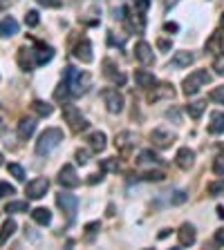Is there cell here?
<instances>
[{
    "label": "cell",
    "instance_id": "6da1fadb",
    "mask_svg": "<svg viewBox=\"0 0 224 250\" xmlns=\"http://www.w3.org/2000/svg\"><path fill=\"white\" fill-rule=\"evenodd\" d=\"M61 141H63V130L61 128H48L41 136H38L34 150H36L38 157H48L49 152H54L61 146Z\"/></svg>",
    "mask_w": 224,
    "mask_h": 250
},
{
    "label": "cell",
    "instance_id": "7a4b0ae2",
    "mask_svg": "<svg viewBox=\"0 0 224 250\" xmlns=\"http://www.w3.org/2000/svg\"><path fill=\"white\" fill-rule=\"evenodd\" d=\"M63 81L67 83V88H70V94H72V96H81V94L88 92L90 76H88V74H81V72L74 70V67H65Z\"/></svg>",
    "mask_w": 224,
    "mask_h": 250
},
{
    "label": "cell",
    "instance_id": "3957f363",
    "mask_svg": "<svg viewBox=\"0 0 224 250\" xmlns=\"http://www.w3.org/2000/svg\"><path fill=\"white\" fill-rule=\"evenodd\" d=\"M207 83H211V74H208L207 70H195V72H191V74L184 78L182 89H184L186 96H195V94L200 92Z\"/></svg>",
    "mask_w": 224,
    "mask_h": 250
},
{
    "label": "cell",
    "instance_id": "277c9868",
    "mask_svg": "<svg viewBox=\"0 0 224 250\" xmlns=\"http://www.w3.org/2000/svg\"><path fill=\"white\" fill-rule=\"evenodd\" d=\"M63 118H65V123L70 125L72 132H85L88 125H90V123L83 118L81 110L72 103H63Z\"/></svg>",
    "mask_w": 224,
    "mask_h": 250
},
{
    "label": "cell",
    "instance_id": "5b68a950",
    "mask_svg": "<svg viewBox=\"0 0 224 250\" xmlns=\"http://www.w3.org/2000/svg\"><path fill=\"white\" fill-rule=\"evenodd\" d=\"M101 99H103V105H106V110L110 114H119L124 110V96H121V92L117 88L101 89Z\"/></svg>",
    "mask_w": 224,
    "mask_h": 250
},
{
    "label": "cell",
    "instance_id": "8992f818",
    "mask_svg": "<svg viewBox=\"0 0 224 250\" xmlns=\"http://www.w3.org/2000/svg\"><path fill=\"white\" fill-rule=\"evenodd\" d=\"M126 25V29L130 31V34H144L146 31V16L139 12H128L126 9V16L121 18Z\"/></svg>",
    "mask_w": 224,
    "mask_h": 250
},
{
    "label": "cell",
    "instance_id": "52a82bcc",
    "mask_svg": "<svg viewBox=\"0 0 224 250\" xmlns=\"http://www.w3.org/2000/svg\"><path fill=\"white\" fill-rule=\"evenodd\" d=\"M56 206L67 215V219L74 221V215H77V208H79V199L74 197V194H70V192H59V194H56Z\"/></svg>",
    "mask_w": 224,
    "mask_h": 250
},
{
    "label": "cell",
    "instance_id": "ba28073f",
    "mask_svg": "<svg viewBox=\"0 0 224 250\" xmlns=\"http://www.w3.org/2000/svg\"><path fill=\"white\" fill-rule=\"evenodd\" d=\"M48 190H49V181L45 179V176H36V179H32L30 183H27V188H25V194H27V199L36 201V199L45 197V192H48Z\"/></svg>",
    "mask_w": 224,
    "mask_h": 250
},
{
    "label": "cell",
    "instance_id": "9c48e42d",
    "mask_svg": "<svg viewBox=\"0 0 224 250\" xmlns=\"http://www.w3.org/2000/svg\"><path fill=\"white\" fill-rule=\"evenodd\" d=\"M173 96H175V89H173L171 83H155L153 89L148 92V103H157V101H171Z\"/></svg>",
    "mask_w": 224,
    "mask_h": 250
},
{
    "label": "cell",
    "instance_id": "30bf717a",
    "mask_svg": "<svg viewBox=\"0 0 224 250\" xmlns=\"http://www.w3.org/2000/svg\"><path fill=\"white\" fill-rule=\"evenodd\" d=\"M56 181H59V186H63V188H79V183H81L74 165H63V168L59 170V179Z\"/></svg>",
    "mask_w": 224,
    "mask_h": 250
},
{
    "label": "cell",
    "instance_id": "8fae6325",
    "mask_svg": "<svg viewBox=\"0 0 224 250\" xmlns=\"http://www.w3.org/2000/svg\"><path fill=\"white\" fill-rule=\"evenodd\" d=\"M150 141H153L155 147H160V150H166V147L173 146V141H175V134L171 132V130H153V134H150Z\"/></svg>",
    "mask_w": 224,
    "mask_h": 250
},
{
    "label": "cell",
    "instance_id": "7c38bea8",
    "mask_svg": "<svg viewBox=\"0 0 224 250\" xmlns=\"http://www.w3.org/2000/svg\"><path fill=\"white\" fill-rule=\"evenodd\" d=\"M74 59L77 60H81V63H92L95 60V54H92V43L88 41V38H81V43H77L74 45Z\"/></svg>",
    "mask_w": 224,
    "mask_h": 250
},
{
    "label": "cell",
    "instance_id": "4fadbf2b",
    "mask_svg": "<svg viewBox=\"0 0 224 250\" xmlns=\"http://www.w3.org/2000/svg\"><path fill=\"white\" fill-rule=\"evenodd\" d=\"M18 65L23 72H30L36 67V49H30V47H20L18 49Z\"/></svg>",
    "mask_w": 224,
    "mask_h": 250
},
{
    "label": "cell",
    "instance_id": "5bb4252c",
    "mask_svg": "<svg viewBox=\"0 0 224 250\" xmlns=\"http://www.w3.org/2000/svg\"><path fill=\"white\" fill-rule=\"evenodd\" d=\"M103 76H106L108 81L114 83V85H124V83H126V74H124V72H119V67L112 63L110 59L103 60Z\"/></svg>",
    "mask_w": 224,
    "mask_h": 250
},
{
    "label": "cell",
    "instance_id": "9a60e30c",
    "mask_svg": "<svg viewBox=\"0 0 224 250\" xmlns=\"http://www.w3.org/2000/svg\"><path fill=\"white\" fill-rule=\"evenodd\" d=\"M135 59L139 60L142 65H153L155 63V56H153V47L148 45L146 41H139L135 45Z\"/></svg>",
    "mask_w": 224,
    "mask_h": 250
},
{
    "label": "cell",
    "instance_id": "2e32d148",
    "mask_svg": "<svg viewBox=\"0 0 224 250\" xmlns=\"http://www.w3.org/2000/svg\"><path fill=\"white\" fill-rule=\"evenodd\" d=\"M114 147H117L121 154H128L132 147H135V132H119L117 139H114Z\"/></svg>",
    "mask_w": 224,
    "mask_h": 250
},
{
    "label": "cell",
    "instance_id": "e0dca14e",
    "mask_svg": "<svg viewBox=\"0 0 224 250\" xmlns=\"http://www.w3.org/2000/svg\"><path fill=\"white\" fill-rule=\"evenodd\" d=\"M195 161V152L191 150V147H179L175 154V163H177V168H182V170H189L191 165H193Z\"/></svg>",
    "mask_w": 224,
    "mask_h": 250
},
{
    "label": "cell",
    "instance_id": "ac0fdd59",
    "mask_svg": "<svg viewBox=\"0 0 224 250\" xmlns=\"http://www.w3.org/2000/svg\"><path fill=\"white\" fill-rule=\"evenodd\" d=\"M207 52L218 56L220 52H224V38H222V31H213L211 38L207 41Z\"/></svg>",
    "mask_w": 224,
    "mask_h": 250
},
{
    "label": "cell",
    "instance_id": "d6986e66",
    "mask_svg": "<svg viewBox=\"0 0 224 250\" xmlns=\"http://www.w3.org/2000/svg\"><path fill=\"white\" fill-rule=\"evenodd\" d=\"M177 239H179V246H193L195 244V228L191 223H184L179 230H177Z\"/></svg>",
    "mask_w": 224,
    "mask_h": 250
},
{
    "label": "cell",
    "instance_id": "ffe728a7",
    "mask_svg": "<svg viewBox=\"0 0 224 250\" xmlns=\"http://www.w3.org/2000/svg\"><path fill=\"white\" fill-rule=\"evenodd\" d=\"M135 83L139 85V88H146L150 89L157 83V78L153 76V72H148V70H137L135 72Z\"/></svg>",
    "mask_w": 224,
    "mask_h": 250
},
{
    "label": "cell",
    "instance_id": "44dd1931",
    "mask_svg": "<svg viewBox=\"0 0 224 250\" xmlns=\"http://www.w3.org/2000/svg\"><path fill=\"white\" fill-rule=\"evenodd\" d=\"M18 34V23L14 20L12 16H7L0 20V36H5V38H12V36Z\"/></svg>",
    "mask_w": 224,
    "mask_h": 250
},
{
    "label": "cell",
    "instance_id": "7402d4cb",
    "mask_svg": "<svg viewBox=\"0 0 224 250\" xmlns=\"http://www.w3.org/2000/svg\"><path fill=\"white\" fill-rule=\"evenodd\" d=\"M193 60H195V56L191 52H175V56H173L171 63H168V67H189Z\"/></svg>",
    "mask_w": 224,
    "mask_h": 250
},
{
    "label": "cell",
    "instance_id": "603a6c76",
    "mask_svg": "<svg viewBox=\"0 0 224 250\" xmlns=\"http://www.w3.org/2000/svg\"><path fill=\"white\" fill-rule=\"evenodd\" d=\"M34 130H36V121L34 118H20V123H18V136H20V139H30L32 134H34Z\"/></svg>",
    "mask_w": 224,
    "mask_h": 250
},
{
    "label": "cell",
    "instance_id": "cb8c5ba5",
    "mask_svg": "<svg viewBox=\"0 0 224 250\" xmlns=\"http://www.w3.org/2000/svg\"><path fill=\"white\" fill-rule=\"evenodd\" d=\"M208 132L211 134H224V112H213L211 114Z\"/></svg>",
    "mask_w": 224,
    "mask_h": 250
},
{
    "label": "cell",
    "instance_id": "d4e9b609",
    "mask_svg": "<svg viewBox=\"0 0 224 250\" xmlns=\"http://www.w3.org/2000/svg\"><path fill=\"white\" fill-rule=\"evenodd\" d=\"M160 163H161L160 154H155L153 150H144V152H139L137 165H160Z\"/></svg>",
    "mask_w": 224,
    "mask_h": 250
},
{
    "label": "cell",
    "instance_id": "484cf974",
    "mask_svg": "<svg viewBox=\"0 0 224 250\" xmlns=\"http://www.w3.org/2000/svg\"><path fill=\"white\" fill-rule=\"evenodd\" d=\"M88 143H90V147H92L95 152H103V150H106V146H108V143H106V134H103V132H92L88 136Z\"/></svg>",
    "mask_w": 224,
    "mask_h": 250
},
{
    "label": "cell",
    "instance_id": "4316f807",
    "mask_svg": "<svg viewBox=\"0 0 224 250\" xmlns=\"http://www.w3.org/2000/svg\"><path fill=\"white\" fill-rule=\"evenodd\" d=\"M32 219L38 223V226H48L49 221H52V212L48 208H34L32 210Z\"/></svg>",
    "mask_w": 224,
    "mask_h": 250
},
{
    "label": "cell",
    "instance_id": "83f0119b",
    "mask_svg": "<svg viewBox=\"0 0 224 250\" xmlns=\"http://www.w3.org/2000/svg\"><path fill=\"white\" fill-rule=\"evenodd\" d=\"M14 233H16V221H14V219H7L5 223H2V228H0V246L7 244V239L12 237Z\"/></svg>",
    "mask_w": 224,
    "mask_h": 250
},
{
    "label": "cell",
    "instance_id": "f1b7e54d",
    "mask_svg": "<svg viewBox=\"0 0 224 250\" xmlns=\"http://www.w3.org/2000/svg\"><path fill=\"white\" fill-rule=\"evenodd\" d=\"M32 110L36 112V117L45 118V117H49V114L54 112V107L49 103H45V101H34V103H32Z\"/></svg>",
    "mask_w": 224,
    "mask_h": 250
},
{
    "label": "cell",
    "instance_id": "f546056e",
    "mask_svg": "<svg viewBox=\"0 0 224 250\" xmlns=\"http://www.w3.org/2000/svg\"><path fill=\"white\" fill-rule=\"evenodd\" d=\"M5 212L9 215H18V212H30V199L27 201H9L5 208Z\"/></svg>",
    "mask_w": 224,
    "mask_h": 250
},
{
    "label": "cell",
    "instance_id": "4dcf8cb0",
    "mask_svg": "<svg viewBox=\"0 0 224 250\" xmlns=\"http://www.w3.org/2000/svg\"><path fill=\"white\" fill-rule=\"evenodd\" d=\"M54 59V49L52 47H41L36 49V65H45Z\"/></svg>",
    "mask_w": 224,
    "mask_h": 250
},
{
    "label": "cell",
    "instance_id": "1f68e13d",
    "mask_svg": "<svg viewBox=\"0 0 224 250\" xmlns=\"http://www.w3.org/2000/svg\"><path fill=\"white\" fill-rule=\"evenodd\" d=\"M204 110H207V103H204V101H195V103H189V105H186V112H189L191 118H200Z\"/></svg>",
    "mask_w": 224,
    "mask_h": 250
},
{
    "label": "cell",
    "instance_id": "d6a6232c",
    "mask_svg": "<svg viewBox=\"0 0 224 250\" xmlns=\"http://www.w3.org/2000/svg\"><path fill=\"white\" fill-rule=\"evenodd\" d=\"M7 170H9V175H12L16 181H25V170H23V165H18V163H9V165H7Z\"/></svg>",
    "mask_w": 224,
    "mask_h": 250
},
{
    "label": "cell",
    "instance_id": "836d02e7",
    "mask_svg": "<svg viewBox=\"0 0 224 250\" xmlns=\"http://www.w3.org/2000/svg\"><path fill=\"white\" fill-rule=\"evenodd\" d=\"M67 96H72V94H70V88H67V83L63 81V83L59 85V89L54 92V99H56V101H65Z\"/></svg>",
    "mask_w": 224,
    "mask_h": 250
},
{
    "label": "cell",
    "instance_id": "e575fe53",
    "mask_svg": "<svg viewBox=\"0 0 224 250\" xmlns=\"http://www.w3.org/2000/svg\"><path fill=\"white\" fill-rule=\"evenodd\" d=\"M208 99H211L213 103L224 105V85H222V88H213L211 94H208Z\"/></svg>",
    "mask_w": 224,
    "mask_h": 250
},
{
    "label": "cell",
    "instance_id": "d590c367",
    "mask_svg": "<svg viewBox=\"0 0 224 250\" xmlns=\"http://www.w3.org/2000/svg\"><path fill=\"white\" fill-rule=\"evenodd\" d=\"M38 23H41V18H38V12H34V9H32V12L25 14V25H27V27H36Z\"/></svg>",
    "mask_w": 224,
    "mask_h": 250
},
{
    "label": "cell",
    "instance_id": "8d00e7d4",
    "mask_svg": "<svg viewBox=\"0 0 224 250\" xmlns=\"http://www.w3.org/2000/svg\"><path fill=\"white\" fill-rule=\"evenodd\" d=\"M208 194H211V197H218V194H222L224 192V179L222 181H218V183H208Z\"/></svg>",
    "mask_w": 224,
    "mask_h": 250
},
{
    "label": "cell",
    "instance_id": "74e56055",
    "mask_svg": "<svg viewBox=\"0 0 224 250\" xmlns=\"http://www.w3.org/2000/svg\"><path fill=\"white\" fill-rule=\"evenodd\" d=\"M186 199H189V194H186L184 190H175V192H173V197H171V204L182 206L184 201H186Z\"/></svg>",
    "mask_w": 224,
    "mask_h": 250
},
{
    "label": "cell",
    "instance_id": "f35d334b",
    "mask_svg": "<svg viewBox=\"0 0 224 250\" xmlns=\"http://www.w3.org/2000/svg\"><path fill=\"white\" fill-rule=\"evenodd\" d=\"M213 172H215V176H222L224 179V157H218L213 161Z\"/></svg>",
    "mask_w": 224,
    "mask_h": 250
},
{
    "label": "cell",
    "instance_id": "ab89813d",
    "mask_svg": "<svg viewBox=\"0 0 224 250\" xmlns=\"http://www.w3.org/2000/svg\"><path fill=\"white\" fill-rule=\"evenodd\" d=\"M132 7H135V12L146 14L148 7H150V0H132Z\"/></svg>",
    "mask_w": 224,
    "mask_h": 250
},
{
    "label": "cell",
    "instance_id": "60d3db41",
    "mask_svg": "<svg viewBox=\"0 0 224 250\" xmlns=\"http://www.w3.org/2000/svg\"><path fill=\"white\" fill-rule=\"evenodd\" d=\"M213 70H215V74L224 76V56H215V60H213Z\"/></svg>",
    "mask_w": 224,
    "mask_h": 250
},
{
    "label": "cell",
    "instance_id": "b9f144b4",
    "mask_svg": "<svg viewBox=\"0 0 224 250\" xmlns=\"http://www.w3.org/2000/svg\"><path fill=\"white\" fill-rule=\"evenodd\" d=\"M14 186H9V183H7V181H0V199L2 197H9V194H14Z\"/></svg>",
    "mask_w": 224,
    "mask_h": 250
},
{
    "label": "cell",
    "instance_id": "7bdbcfd3",
    "mask_svg": "<svg viewBox=\"0 0 224 250\" xmlns=\"http://www.w3.org/2000/svg\"><path fill=\"white\" fill-rule=\"evenodd\" d=\"M108 43H110V45H124L126 43V36H121V38H117V36H114V31H108Z\"/></svg>",
    "mask_w": 224,
    "mask_h": 250
},
{
    "label": "cell",
    "instance_id": "ee69618b",
    "mask_svg": "<svg viewBox=\"0 0 224 250\" xmlns=\"http://www.w3.org/2000/svg\"><path fill=\"white\" fill-rule=\"evenodd\" d=\"M74 157H77V163L79 165H85V163L90 161V154H88V150H77V154H74Z\"/></svg>",
    "mask_w": 224,
    "mask_h": 250
},
{
    "label": "cell",
    "instance_id": "f6af8a7d",
    "mask_svg": "<svg viewBox=\"0 0 224 250\" xmlns=\"http://www.w3.org/2000/svg\"><path fill=\"white\" fill-rule=\"evenodd\" d=\"M101 168L103 170H117L119 163H117V159H103V161H101Z\"/></svg>",
    "mask_w": 224,
    "mask_h": 250
},
{
    "label": "cell",
    "instance_id": "bcb514c9",
    "mask_svg": "<svg viewBox=\"0 0 224 250\" xmlns=\"http://www.w3.org/2000/svg\"><path fill=\"white\" fill-rule=\"evenodd\" d=\"M144 181H161L164 179V172H146V175H142Z\"/></svg>",
    "mask_w": 224,
    "mask_h": 250
},
{
    "label": "cell",
    "instance_id": "7dc6e473",
    "mask_svg": "<svg viewBox=\"0 0 224 250\" xmlns=\"http://www.w3.org/2000/svg\"><path fill=\"white\" fill-rule=\"evenodd\" d=\"M38 5H43V7H52V9H56V7H61L63 2L61 0H36Z\"/></svg>",
    "mask_w": 224,
    "mask_h": 250
},
{
    "label": "cell",
    "instance_id": "c3c4849f",
    "mask_svg": "<svg viewBox=\"0 0 224 250\" xmlns=\"http://www.w3.org/2000/svg\"><path fill=\"white\" fill-rule=\"evenodd\" d=\"M99 228H101L99 221H92V223H88V226H85V233H88V237H92V235H95Z\"/></svg>",
    "mask_w": 224,
    "mask_h": 250
},
{
    "label": "cell",
    "instance_id": "681fc988",
    "mask_svg": "<svg viewBox=\"0 0 224 250\" xmlns=\"http://www.w3.org/2000/svg\"><path fill=\"white\" fill-rule=\"evenodd\" d=\"M171 45H173V43L166 41V38H160V41H157V47H160L161 52H171Z\"/></svg>",
    "mask_w": 224,
    "mask_h": 250
},
{
    "label": "cell",
    "instance_id": "f907efd6",
    "mask_svg": "<svg viewBox=\"0 0 224 250\" xmlns=\"http://www.w3.org/2000/svg\"><path fill=\"white\" fill-rule=\"evenodd\" d=\"M215 244L224 246V228H220L218 233H215Z\"/></svg>",
    "mask_w": 224,
    "mask_h": 250
},
{
    "label": "cell",
    "instance_id": "816d5d0a",
    "mask_svg": "<svg viewBox=\"0 0 224 250\" xmlns=\"http://www.w3.org/2000/svg\"><path fill=\"white\" fill-rule=\"evenodd\" d=\"M177 23H164V31H177Z\"/></svg>",
    "mask_w": 224,
    "mask_h": 250
},
{
    "label": "cell",
    "instance_id": "f5cc1de1",
    "mask_svg": "<svg viewBox=\"0 0 224 250\" xmlns=\"http://www.w3.org/2000/svg\"><path fill=\"white\" fill-rule=\"evenodd\" d=\"M101 179H103V172H99V175H90L88 183H96V181H101Z\"/></svg>",
    "mask_w": 224,
    "mask_h": 250
},
{
    "label": "cell",
    "instance_id": "db71d44e",
    "mask_svg": "<svg viewBox=\"0 0 224 250\" xmlns=\"http://www.w3.org/2000/svg\"><path fill=\"white\" fill-rule=\"evenodd\" d=\"M218 217L220 219H224V206H218Z\"/></svg>",
    "mask_w": 224,
    "mask_h": 250
},
{
    "label": "cell",
    "instance_id": "11a10c76",
    "mask_svg": "<svg viewBox=\"0 0 224 250\" xmlns=\"http://www.w3.org/2000/svg\"><path fill=\"white\" fill-rule=\"evenodd\" d=\"M220 27L224 29V14H222V18H220Z\"/></svg>",
    "mask_w": 224,
    "mask_h": 250
},
{
    "label": "cell",
    "instance_id": "9f6ffc18",
    "mask_svg": "<svg viewBox=\"0 0 224 250\" xmlns=\"http://www.w3.org/2000/svg\"><path fill=\"white\" fill-rule=\"evenodd\" d=\"M0 165H2V154H0Z\"/></svg>",
    "mask_w": 224,
    "mask_h": 250
}]
</instances>
